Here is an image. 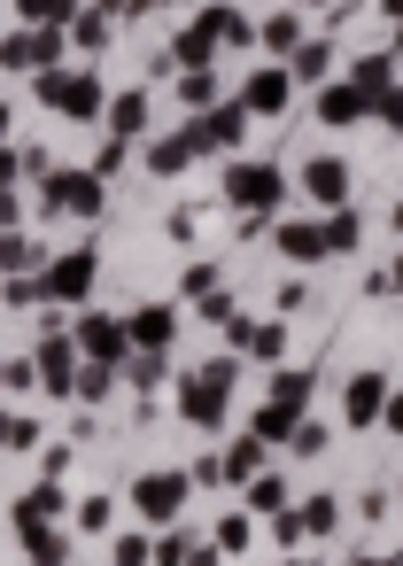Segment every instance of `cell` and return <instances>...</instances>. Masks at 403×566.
<instances>
[{"mask_svg":"<svg viewBox=\"0 0 403 566\" xmlns=\"http://www.w3.org/2000/svg\"><path fill=\"white\" fill-rule=\"evenodd\" d=\"M32 86H40V102H47L63 125H102V109H109L102 78H94V71H71V63L47 71V78H32Z\"/></svg>","mask_w":403,"mask_h":566,"instance_id":"obj_1","label":"cell"},{"mask_svg":"<svg viewBox=\"0 0 403 566\" xmlns=\"http://www.w3.org/2000/svg\"><path fill=\"white\" fill-rule=\"evenodd\" d=\"M63 55H71V32L9 24V40H0V78H47V71H63Z\"/></svg>","mask_w":403,"mask_h":566,"instance_id":"obj_2","label":"cell"},{"mask_svg":"<svg viewBox=\"0 0 403 566\" xmlns=\"http://www.w3.org/2000/svg\"><path fill=\"white\" fill-rule=\"evenodd\" d=\"M225 202H233L241 218H272V210L287 202V171H279L272 156H264V164H248V156H241V164L225 171Z\"/></svg>","mask_w":403,"mask_h":566,"instance_id":"obj_3","label":"cell"},{"mask_svg":"<svg viewBox=\"0 0 403 566\" xmlns=\"http://www.w3.org/2000/svg\"><path fill=\"white\" fill-rule=\"evenodd\" d=\"M40 210H47V218H102V210H109V179H102V171H47Z\"/></svg>","mask_w":403,"mask_h":566,"instance_id":"obj_4","label":"cell"},{"mask_svg":"<svg viewBox=\"0 0 403 566\" xmlns=\"http://www.w3.org/2000/svg\"><path fill=\"white\" fill-rule=\"evenodd\" d=\"M248 125H256V117H248L241 102H218V109L187 117V133H194V148H202V156H233V148L248 140Z\"/></svg>","mask_w":403,"mask_h":566,"instance_id":"obj_5","label":"cell"},{"mask_svg":"<svg viewBox=\"0 0 403 566\" xmlns=\"http://www.w3.org/2000/svg\"><path fill=\"white\" fill-rule=\"evenodd\" d=\"M94 272H102V256L78 241V249H63L47 272H40V295L47 303H86V287H94Z\"/></svg>","mask_w":403,"mask_h":566,"instance_id":"obj_6","label":"cell"},{"mask_svg":"<svg viewBox=\"0 0 403 566\" xmlns=\"http://www.w3.org/2000/svg\"><path fill=\"white\" fill-rule=\"evenodd\" d=\"M287 102H295L287 63H256V71H248V86H241V109H248V117H287Z\"/></svg>","mask_w":403,"mask_h":566,"instance_id":"obj_7","label":"cell"},{"mask_svg":"<svg viewBox=\"0 0 403 566\" xmlns=\"http://www.w3.org/2000/svg\"><path fill=\"white\" fill-rule=\"evenodd\" d=\"M148 117H156L148 86H125V94H109V109H102L109 140H125V148H140V140H148Z\"/></svg>","mask_w":403,"mask_h":566,"instance_id":"obj_8","label":"cell"},{"mask_svg":"<svg viewBox=\"0 0 403 566\" xmlns=\"http://www.w3.org/2000/svg\"><path fill=\"white\" fill-rule=\"evenodd\" d=\"M349 179H357V171H349L341 156H310V164H303V195H310L318 210H349Z\"/></svg>","mask_w":403,"mask_h":566,"instance_id":"obj_9","label":"cell"},{"mask_svg":"<svg viewBox=\"0 0 403 566\" xmlns=\"http://www.w3.org/2000/svg\"><path fill=\"white\" fill-rule=\"evenodd\" d=\"M364 117H372V102H364L349 78H326V86H318V125H326V133H349V125H364Z\"/></svg>","mask_w":403,"mask_h":566,"instance_id":"obj_10","label":"cell"},{"mask_svg":"<svg viewBox=\"0 0 403 566\" xmlns=\"http://www.w3.org/2000/svg\"><path fill=\"white\" fill-rule=\"evenodd\" d=\"M194 156H202V148H194V133H187V125H179V133H148V140H140V164H148L156 179H179Z\"/></svg>","mask_w":403,"mask_h":566,"instance_id":"obj_11","label":"cell"},{"mask_svg":"<svg viewBox=\"0 0 403 566\" xmlns=\"http://www.w3.org/2000/svg\"><path fill=\"white\" fill-rule=\"evenodd\" d=\"M272 241H279L287 264H326V256H333V249H326V218H295V226H279Z\"/></svg>","mask_w":403,"mask_h":566,"instance_id":"obj_12","label":"cell"},{"mask_svg":"<svg viewBox=\"0 0 403 566\" xmlns=\"http://www.w3.org/2000/svg\"><path fill=\"white\" fill-rule=\"evenodd\" d=\"M163 55H171V71H210V63H218V32L194 17V24H187V32L163 48Z\"/></svg>","mask_w":403,"mask_h":566,"instance_id":"obj_13","label":"cell"},{"mask_svg":"<svg viewBox=\"0 0 403 566\" xmlns=\"http://www.w3.org/2000/svg\"><path fill=\"white\" fill-rule=\"evenodd\" d=\"M202 24L218 32V48H256V24L233 9V0H210V9H202Z\"/></svg>","mask_w":403,"mask_h":566,"instance_id":"obj_14","label":"cell"},{"mask_svg":"<svg viewBox=\"0 0 403 566\" xmlns=\"http://www.w3.org/2000/svg\"><path fill=\"white\" fill-rule=\"evenodd\" d=\"M78 9H86V0H17V24H32V32H71Z\"/></svg>","mask_w":403,"mask_h":566,"instance_id":"obj_15","label":"cell"},{"mask_svg":"<svg viewBox=\"0 0 403 566\" xmlns=\"http://www.w3.org/2000/svg\"><path fill=\"white\" fill-rule=\"evenodd\" d=\"M256 48H264V55H295V48H303V17H295V9H272V17L256 24Z\"/></svg>","mask_w":403,"mask_h":566,"instance_id":"obj_16","label":"cell"},{"mask_svg":"<svg viewBox=\"0 0 403 566\" xmlns=\"http://www.w3.org/2000/svg\"><path fill=\"white\" fill-rule=\"evenodd\" d=\"M287 78H295V86H326V78H333V48H326V40H303V48L287 55Z\"/></svg>","mask_w":403,"mask_h":566,"instance_id":"obj_17","label":"cell"},{"mask_svg":"<svg viewBox=\"0 0 403 566\" xmlns=\"http://www.w3.org/2000/svg\"><path fill=\"white\" fill-rule=\"evenodd\" d=\"M78 342H86V349H94V365H117V357H125V342H132V334H125V326H117V318H78Z\"/></svg>","mask_w":403,"mask_h":566,"instance_id":"obj_18","label":"cell"},{"mask_svg":"<svg viewBox=\"0 0 403 566\" xmlns=\"http://www.w3.org/2000/svg\"><path fill=\"white\" fill-rule=\"evenodd\" d=\"M349 86H357L364 102H372V94H388V86H403V78H395V55H388V48H380V55H357Z\"/></svg>","mask_w":403,"mask_h":566,"instance_id":"obj_19","label":"cell"},{"mask_svg":"<svg viewBox=\"0 0 403 566\" xmlns=\"http://www.w3.org/2000/svg\"><path fill=\"white\" fill-rule=\"evenodd\" d=\"M109 40H117V24H109L102 9H78V17H71V48H78V55H102Z\"/></svg>","mask_w":403,"mask_h":566,"instance_id":"obj_20","label":"cell"},{"mask_svg":"<svg viewBox=\"0 0 403 566\" xmlns=\"http://www.w3.org/2000/svg\"><path fill=\"white\" fill-rule=\"evenodd\" d=\"M179 102L202 117V109H218L225 102V86H218V71H179Z\"/></svg>","mask_w":403,"mask_h":566,"instance_id":"obj_21","label":"cell"},{"mask_svg":"<svg viewBox=\"0 0 403 566\" xmlns=\"http://www.w3.org/2000/svg\"><path fill=\"white\" fill-rule=\"evenodd\" d=\"M125 334H132L140 349H163V342H171V311H163V303H148V311H140V318H132Z\"/></svg>","mask_w":403,"mask_h":566,"instance_id":"obj_22","label":"cell"},{"mask_svg":"<svg viewBox=\"0 0 403 566\" xmlns=\"http://www.w3.org/2000/svg\"><path fill=\"white\" fill-rule=\"evenodd\" d=\"M17 171H24L17 148H0V226H17V218H24V202H17Z\"/></svg>","mask_w":403,"mask_h":566,"instance_id":"obj_23","label":"cell"},{"mask_svg":"<svg viewBox=\"0 0 403 566\" xmlns=\"http://www.w3.org/2000/svg\"><path fill=\"white\" fill-rule=\"evenodd\" d=\"M380 411V373H357L349 380V419H372Z\"/></svg>","mask_w":403,"mask_h":566,"instance_id":"obj_24","label":"cell"},{"mask_svg":"<svg viewBox=\"0 0 403 566\" xmlns=\"http://www.w3.org/2000/svg\"><path fill=\"white\" fill-rule=\"evenodd\" d=\"M17 264H40V249H32L17 226H0V272H17Z\"/></svg>","mask_w":403,"mask_h":566,"instance_id":"obj_25","label":"cell"},{"mask_svg":"<svg viewBox=\"0 0 403 566\" xmlns=\"http://www.w3.org/2000/svg\"><path fill=\"white\" fill-rule=\"evenodd\" d=\"M372 125H388V133H403V86H388V94H372Z\"/></svg>","mask_w":403,"mask_h":566,"instance_id":"obj_26","label":"cell"},{"mask_svg":"<svg viewBox=\"0 0 403 566\" xmlns=\"http://www.w3.org/2000/svg\"><path fill=\"white\" fill-rule=\"evenodd\" d=\"M125 164H132V148H125V140H102V156H94V171H102V179H117Z\"/></svg>","mask_w":403,"mask_h":566,"instance_id":"obj_27","label":"cell"},{"mask_svg":"<svg viewBox=\"0 0 403 566\" xmlns=\"http://www.w3.org/2000/svg\"><path fill=\"white\" fill-rule=\"evenodd\" d=\"M187 295H218V264H187Z\"/></svg>","mask_w":403,"mask_h":566,"instance_id":"obj_28","label":"cell"},{"mask_svg":"<svg viewBox=\"0 0 403 566\" xmlns=\"http://www.w3.org/2000/svg\"><path fill=\"white\" fill-rule=\"evenodd\" d=\"M86 9H102V17L117 24V17H140V0H86Z\"/></svg>","mask_w":403,"mask_h":566,"instance_id":"obj_29","label":"cell"},{"mask_svg":"<svg viewBox=\"0 0 403 566\" xmlns=\"http://www.w3.org/2000/svg\"><path fill=\"white\" fill-rule=\"evenodd\" d=\"M372 287H380V295H388V287H403V256H395L388 272H372Z\"/></svg>","mask_w":403,"mask_h":566,"instance_id":"obj_30","label":"cell"},{"mask_svg":"<svg viewBox=\"0 0 403 566\" xmlns=\"http://www.w3.org/2000/svg\"><path fill=\"white\" fill-rule=\"evenodd\" d=\"M0 148H17V109L0 102Z\"/></svg>","mask_w":403,"mask_h":566,"instance_id":"obj_31","label":"cell"},{"mask_svg":"<svg viewBox=\"0 0 403 566\" xmlns=\"http://www.w3.org/2000/svg\"><path fill=\"white\" fill-rule=\"evenodd\" d=\"M380 17H388V24H403V0H380Z\"/></svg>","mask_w":403,"mask_h":566,"instance_id":"obj_32","label":"cell"},{"mask_svg":"<svg viewBox=\"0 0 403 566\" xmlns=\"http://www.w3.org/2000/svg\"><path fill=\"white\" fill-rule=\"evenodd\" d=\"M140 9H187V0H140Z\"/></svg>","mask_w":403,"mask_h":566,"instance_id":"obj_33","label":"cell"},{"mask_svg":"<svg viewBox=\"0 0 403 566\" xmlns=\"http://www.w3.org/2000/svg\"><path fill=\"white\" fill-rule=\"evenodd\" d=\"M388 55H403V24H395V40H388Z\"/></svg>","mask_w":403,"mask_h":566,"instance_id":"obj_34","label":"cell"},{"mask_svg":"<svg viewBox=\"0 0 403 566\" xmlns=\"http://www.w3.org/2000/svg\"><path fill=\"white\" fill-rule=\"evenodd\" d=\"M295 9H326V0H295Z\"/></svg>","mask_w":403,"mask_h":566,"instance_id":"obj_35","label":"cell"},{"mask_svg":"<svg viewBox=\"0 0 403 566\" xmlns=\"http://www.w3.org/2000/svg\"><path fill=\"white\" fill-rule=\"evenodd\" d=\"M395 233H403V202H395Z\"/></svg>","mask_w":403,"mask_h":566,"instance_id":"obj_36","label":"cell"},{"mask_svg":"<svg viewBox=\"0 0 403 566\" xmlns=\"http://www.w3.org/2000/svg\"><path fill=\"white\" fill-rule=\"evenodd\" d=\"M0 40H9V24H0Z\"/></svg>","mask_w":403,"mask_h":566,"instance_id":"obj_37","label":"cell"}]
</instances>
